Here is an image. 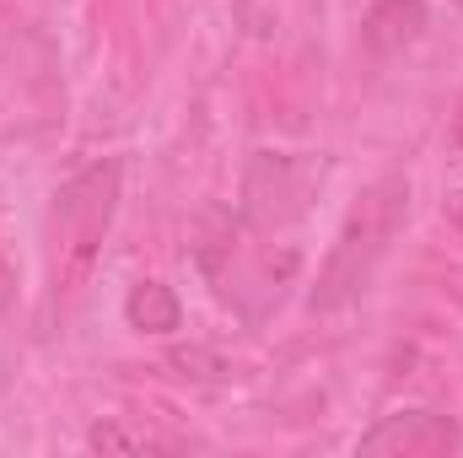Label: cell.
I'll return each mask as SVG.
<instances>
[{
    "instance_id": "6da1fadb",
    "label": "cell",
    "mask_w": 463,
    "mask_h": 458,
    "mask_svg": "<svg viewBox=\"0 0 463 458\" xmlns=\"http://www.w3.org/2000/svg\"><path fill=\"white\" fill-rule=\"evenodd\" d=\"M410 216V178L404 173H383L377 184H366L350 205L345 227L335 237L324 270H318V286H313V308L329 313V308H345L350 297L366 291V281L377 275L383 253L393 248V237Z\"/></svg>"
},
{
    "instance_id": "7a4b0ae2",
    "label": "cell",
    "mask_w": 463,
    "mask_h": 458,
    "mask_svg": "<svg viewBox=\"0 0 463 458\" xmlns=\"http://www.w3.org/2000/svg\"><path fill=\"white\" fill-rule=\"evenodd\" d=\"M118 200V162H98L87 167L71 189H65V248H60V291H81V281L92 275L103 237L114 222Z\"/></svg>"
},
{
    "instance_id": "3957f363",
    "label": "cell",
    "mask_w": 463,
    "mask_h": 458,
    "mask_svg": "<svg viewBox=\"0 0 463 458\" xmlns=\"http://www.w3.org/2000/svg\"><path fill=\"white\" fill-rule=\"evenodd\" d=\"M361 458H448L463 453V432L458 421L437 415V410H399V415H383L361 443Z\"/></svg>"
},
{
    "instance_id": "277c9868",
    "label": "cell",
    "mask_w": 463,
    "mask_h": 458,
    "mask_svg": "<svg viewBox=\"0 0 463 458\" xmlns=\"http://www.w3.org/2000/svg\"><path fill=\"white\" fill-rule=\"evenodd\" d=\"M426 33V0H372L361 16V38L372 54H399Z\"/></svg>"
},
{
    "instance_id": "5b68a950",
    "label": "cell",
    "mask_w": 463,
    "mask_h": 458,
    "mask_svg": "<svg viewBox=\"0 0 463 458\" xmlns=\"http://www.w3.org/2000/svg\"><path fill=\"white\" fill-rule=\"evenodd\" d=\"M124 319H129V329H140V335H173L178 319H184V308H178L173 286L140 281V286H129V297H124Z\"/></svg>"
},
{
    "instance_id": "8992f818",
    "label": "cell",
    "mask_w": 463,
    "mask_h": 458,
    "mask_svg": "<svg viewBox=\"0 0 463 458\" xmlns=\"http://www.w3.org/2000/svg\"><path fill=\"white\" fill-rule=\"evenodd\" d=\"M167 361H173L184 377H194V383H227L232 377V367L216 356V350H205V345H178Z\"/></svg>"
},
{
    "instance_id": "52a82bcc",
    "label": "cell",
    "mask_w": 463,
    "mask_h": 458,
    "mask_svg": "<svg viewBox=\"0 0 463 458\" xmlns=\"http://www.w3.org/2000/svg\"><path fill=\"white\" fill-rule=\"evenodd\" d=\"M87 448L92 453H140V448H156L146 432H129V426H118V421H98L92 432H87Z\"/></svg>"
},
{
    "instance_id": "ba28073f",
    "label": "cell",
    "mask_w": 463,
    "mask_h": 458,
    "mask_svg": "<svg viewBox=\"0 0 463 458\" xmlns=\"http://www.w3.org/2000/svg\"><path fill=\"white\" fill-rule=\"evenodd\" d=\"M442 216H448V227H453V232L463 237V189H453V195L442 200Z\"/></svg>"
},
{
    "instance_id": "9c48e42d",
    "label": "cell",
    "mask_w": 463,
    "mask_h": 458,
    "mask_svg": "<svg viewBox=\"0 0 463 458\" xmlns=\"http://www.w3.org/2000/svg\"><path fill=\"white\" fill-rule=\"evenodd\" d=\"M453 146L463 151V109H458V119H453Z\"/></svg>"
},
{
    "instance_id": "30bf717a",
    "label": "cell",
    "mask_w": 463,
    "mask_h": 458,
    "mask_svg": "<svg viewBox=\"0 0 463 458\" xmlns=\"http://www.w3.org/2000/svg\"><path fill=\"white\" fill-rule=\"evenodd\" d=\"M458 5H463V0H458Z\"/></svg>"
}]
</instances>
